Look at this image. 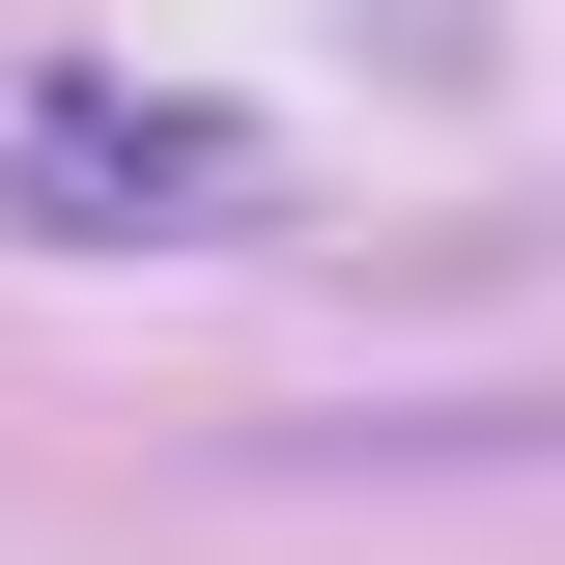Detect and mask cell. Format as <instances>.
<instances>
[{
	"instance_id": "6da1fadb",
	"label": "cell",
	"mask_w": 565,
	"mask_h": 565,
	"mask_svg": "<svg viewBox=\"0 0 565 565\" xmlns=\"http://www.w3.org/2000/svg\"><path fill=\"white\" fill-rule=\"evenodd\" d=\"M0 226H255V141L226 114H57V141H0Z\"/></svg>"
}]
</instances>
